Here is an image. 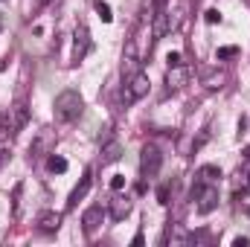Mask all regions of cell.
I'll return each instance as SVG.
<instances>
[{"label": "cell", "instance_id": "5bb4252c", "mask_svg": "<svg viewBox=\"0 0 250 247\" xmlns=\"http://www.w3.org/2000/svg\"><path fill=\"white\" fill-rule=\"evenodd\" d=\"M62 227V215L59 212H41V218H38V230L41 233H56Z\"/></svg>", "mask_w": 250, "mask_h": 247}, {"label": "cell", "instance_id": "2e32d148", "mask_svg": "<svg viewBox=\"0 0 250 247\" xmlns=\"http://www.w3.org/2000/svg\"><path fill=\"white\" fill-rule=\"evenodd\" d=\"M224 82H227V73H224V70H209V73H204V87H207V90H218V87H224Z\"/></svg>", "mask_w": 250, "mask_h": 247}, {"label": "cell", "instance_id": "7c38bea8", "mask_svg": "<svg viewBox=\"0 0 250 247\" xmlns=\"http://www.w3.org/2000/svg\"><path fill=\"white\" fill-rule=\"evenodd\" d=\"M163 242H166V245H172V247H175V245H192V242H195V236H189L181 224H172Z\"/></svg>", "mask_w": 250, "mask_h": 247}, {"label": "cell", "instance_id": "7402d4cb", "mask_svg": "<svg viewBox=\"0 0 250 247\" xmlns=\"http://www.w3.org/2000/svg\"><path fill=\"white\" fill-rule=\"evenodd\" d=\"M21 192H23V184L15 186V201H12V209H15V215L21 212Z\"/></svg>", "mask_w": 250, "mask_h": 247}, {"label": "cell", "instance_id": "6da1fadb", "mask_svg": "<svg viewBox=\"0 0 250 247\" xmlns=\"http://www.w3.org/2000/svg\"><path fill=\"white\" fill-rule=\"evenodd\" d=\"M84 111V99L79 90H62L53 102V117L56 123H76Z\"/></svg>", "mask_w": 250, "mask_h": 247}, {"label": "cell", "instance_id": "277c9868", "mask_svg": "<svg viewBox=\"0 0 250 247\" xmlns=\"http://www.w3.org/2000/svg\"><path fill=\"white\" fill-rule=\"evenodd\" d=\"M148 87H151V82H148V76H146V73L131 76V79H128V84H125V90H123V102H125V105L140 102V99L148 93Z\"/></svg>", "mask_w": 250, "mask_h": 247}, {"label": "cell", "instance_id": "44dd1931", "mask_svg": "<svg viewBox=\"0 0 250 247\" xmlns=\"http://www.w3.org/2000/svg\"><path fill=\"white\" fill-rule=\"evenodd\" d=\"M233 56H239V47H218V53H215V59H218V62L233 59Z\"/></svg>", "mask_w": 250, "mask_h": 247}, {"label": "cell", "instance_id": "d6986e66", "mask_svg": "<svg viewBox=\"0 0 250 247\" xmlns=\"http://www.w3.org/2000/svg\"><path fill=\"white\" fill-rule=\"evenodd\" d=\"M47 169L62 175V172H67V160H64V157H56V154H50V157H47Z\"/></svg>", "mask_w": 250, "mask_h": 247}, {"label": "cell", "instance_id": "7a4b0ae2", "mask_svg": "<svg viewBox=\"0 0 250 247\" xmlns=\"http://www.w3.org/2000/svg\"><path fill=\"white\" fill-rule=\"evenodd\" d=\"M29 123V108H26V99H23V90L18 93L15 105L9 108V117H6V125H9V137H18L23 131V125Z\"/></svg>", "mask_w": 250, "mask_h": 247}, {"label": "cell", "instance_id": "ba28073f", "mask_svg": "<svg viewBox=\"0 0 250 247\" xmlns=\"http://www.w3.org/2000/svg\"><path fill=\"white\" fill-rule=\"evenodd\" d=\"M73 38H76L73 41V62H82L87 56V50H90V32H87V26L84 23L76 26V35Z\"/></svg>", "mask_w": 250, "mask_h": 247}, {"label": "cell", "instance_id": "4316f807", "mask_svg": "<svg viewBox=\"0 0 250 247\" xmlns=\"http://www.w3.org/2000/svg\"><path fill=\"white\" fill-rule=\"evenodd\" d=\"M248 245H250L248 236H239V239H233V247H248Z\"/></svg>", "mask_w": 250, "mask_h": 247}, {"label": "cell", "instance_id": "603a6c76", "mask_svg": "<svg viewBox=\"0 0 250 247\" xmlns=\"http://www.w3.org/2000/svg\"><path fill=\"white\" fill-rule=\"evenodd\" d=\"M204 18H207V23H221V12L218 9H207Z\"/></svg>", "mask_w": 250, "mask_h": 247}, {"label": "cell", "instance_id": "52a82bcc", "mask_svg": "<svg viewBox=\"0 0 250 247\" xmlns=\"http://www.w3.org/2000/svg\"><path fill=\"white\" fill-rule=\"evenodd\" d=\"M53 148H56V131L44 128V131L35 134V140H32V145H29V154H32V157H50Z\"/></svg>", "mask_w": 250, "mask_h": 247}, {"label": "cell", "instance_id": "d4e9b609", "mask_svg": "<svg viewBox=\"0 0 250 247\" xmlns=\"http://www.w3.org/2000/svg\"><path fill=\"white\" fill-rule=\"evenodd\" d=\"M157 201H160L163 206L169 204V186H160V189H157Z\"/></svg>", "mask_w": 250, "mask_h": 247}, {"label": "cell", "instance_id": "8992f818", "mask_svg": "<svg viewBox=\"0 0 250 247\" xmlns=\"http://www.w3.org/2000/svg\"><path fill=\"white\" fill-rule=\"evenodd\" d=\"M169 26H172V21H169L166 0H154V15H151V35H154V41H160L169 32Z\"/></svg>", "mask_w": 250, "mask_h": 247}, {"label": "cell", "instance_id": "83f0119b", "mask_svg": "<svg viewBox=\"0 0 250 247\" xmlns=\"http://www.w3.org/2000/svg\"><path fill=\"white\" fill-rule=\"evenodd\" d=\"M6 160H9V148H6V145H0V166H3Z\"/></svg>", "mask_w": 250, "mask_h": 247}, {"label": "cell", "instance_id": "ffe728a7", "mask_svg": "<svg viewBox=\"0 0 250 247\" xmlns=\"http://www.w3.org/2000/svg\"><path fill=\"white\" fill-rule=\"evenodd\" d=\"M96 15L102 18V23H111V21H114V15H111V6H108V3H102V0H96Z\"/></svg>", "mask_w": 250, "mask_h": 247}, {"label": "cell", "instance_id": "30bf717a", "mask_svg": "<svg viewBox=\"0 0 250 247\" xmlns=\"http://www.w3.org/2000/svg\"><path fill=\"white\" fill-rule=\"evenodd\" d=\"M187 82H189V67L187 64H175V67H169V73H166V84H169V90H181Z\"/></svg>", "mask_w": 250, "mask_h": 247}, {"label": "cell", "instance_id": "5b68a950", "mask_svg": "<svg viewBox=\"0 0 250 247\" xmlns=\"http://www.w3.org/2000/svg\"><path fill=\"white\" fill-rule=\"evenodd\" d=\"M192 195H195V201H198L195 206H198L201 215H207V212H212V209L218 206V189H215L212 184H204V181H201V184L195 186Z\"/></svg>", "mask_w": 250, "mask_h": 247}, {"label": "cell", "instance_id": "cb8c5ba5", "mask_svg": "<svg viewBox=\"0 0 250 247\" xmlns=\"http://www.w3.org/2000/svg\"><path fill=\"white\" fill-rule=\"evenodd\" d=\"M111 189H114V192L125 189V175H114V178H111Z\"/></svg>", "mask_w": 250, "mask_h": 247}, {"label": "cell", "instance_id": "f546056e", "mask_svg": "<svg viewBox=\"0 0 250 247\" xmlns=\"http://www.w3.org/2000/svg\"><path fill=\"white\" fill-rule=\"evenodd\" d=\"M0 26H3V23H0Z\"/></svg>", "mask_w": 250, "mask_h": 247}, {"label": "cell", "instance_id": "ac0fdd59", "mask_svg": "<svg viewBox=\"0 0 250 247\" xmlns=\"http://www.w3.org/2000/svg\"><path fill=\"white\" fill-rule=\"evenodd\" d=\"M198 178H201L204 184H215V181L221 178V169H218V166H201V169H198Z\"/></svg>", "mask_w": 250, "mask_h": 247}, {"label": "cell", "instance_id": "484cf974", "mask_svg": "<svg viewBox=\"0 0 250 247\" xmlns=\"http://www.w3.org/2000/svg\"><path fill=\"white\" fill-rule=\"evenodd\" d=\"M166 62H169V67H175V64H184V62H181V53H169V56H166Z\"/></svg>", "mask_w": 250, "mask_h": 247}, {"label": "cell", "instance_id": "3957f363", "mask_svg": "<svg viewBox=\"0 0 250 247\" xmlns=\"http://www.w3.org/2000/svg\"><path fill=\"white\" fill-rule=\"evenodd\" d=\"M160 166H163V151L154 143H146L143 151H140V172H143V178H154L160 172Z\"/></svg>", "mask_w": 250, "mask_h": 247}, {"label": "cell", "instance_id": "9c48e42d", "mask_svg": "<svg viewBox=\"0 0 250 247\" xmlns=\"http://www.w3.org/2000/svg\"><path fill=\"white\" fill-rule=\"evenodd\" d=\"M102 221H105V209H102V206H87L84 215H82V227H84L87 236H93V233L102 227Z\"/></svg>", "mask_w": 250, "mask_h": 247}, {"label": "cell", "instance_id": "e0dca14e", "mask_svg": "<svg viewBox=\"0 0 250 247\" xmlns=\"http://www.w3.org/2000/svg\"><path fill=\"white\" fill-rule=\"evenodd\" d=\"M239 195H250V178L245 172H239L233 181V198H239Z\"/></svg>", "mask_w": 250, "mask_h": 247}, {"label": "cell", "instance_id": "9a60e30c", "mask_svg": "<svg viewBox=\"0 0 250 247\" xmlns=\"http://www.w3.org/2000/svg\"><path fill=\"white\" fill-rule=\"evenodd\" d=\"M128 212H131V201H128V198H123V195L111 198V218H114V221H123Z\"/></svg>", "mask_w": 250, "mask_h": 247}, {"label": "cell", "instance_id": "8fae6325", "mask_svg": "<svg viewBox=\"0 0 250 247\" xmlns=\"http://www.w3.org/2000/svg\"><path fill=\"white\" fill-rule=\"evenodd\" d=\"M90 186H93V169H87V172H84V178L79 181V186H76V189L70 192V201H67V209H73V206H76V204H79V201H82V198H84V195L90 192Z\"/></svg>", "mask_w": 250, "mask_h": 247}, {"label": "cell", "instance_id": "f1b7e54d", "mask_svg": "<svg viewBox=\"0 0 250 247\" xmlns=\"http://www.w3.org/2000/svg\"><path fill=\"white\" fill-rule=\"evenodd\" d=\"M245 131H248V120H245V117H242V120H239V137H242V134H245Z\"/></svg>", "mask_w": 250, "mask_h": 247}, {"label": "cell", "instance_id": "4fadbf2b", "mask_svg": "<svg viewBox=\"0 0 250 247\" xmlns=\"http://www.w3.org/2000/svg\"><path fill=\"white\" fill-rule=\"evenodd\" d=\"M120 157H123V145H120V140H108V143L102 145V166L117 163Z\"/></svg>", "mask_w": 250, "mask_h": 247}]
</instances>
